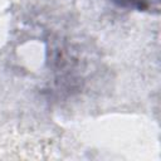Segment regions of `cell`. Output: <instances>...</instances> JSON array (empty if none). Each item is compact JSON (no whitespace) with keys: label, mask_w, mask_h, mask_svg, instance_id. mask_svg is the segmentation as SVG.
I'll return each mask as SVG.
<instances>
[{"label":"cell","mask_w":161,"mask_h":161,"mask_svg":"<svg viewBox=\"0 0 161 161\" xmlns=\"http://www.w3.org/2000/svg\"><path fill=\"white\" fill-rule=\"evenodd\" d=\"M118 6L127 8V9H135L138 11H152L158 10L160 0H111Z\"/></svg>","instance_id":"cell-1"}]
</instances>
